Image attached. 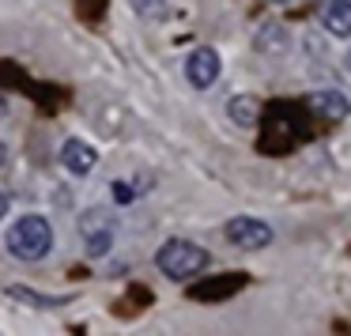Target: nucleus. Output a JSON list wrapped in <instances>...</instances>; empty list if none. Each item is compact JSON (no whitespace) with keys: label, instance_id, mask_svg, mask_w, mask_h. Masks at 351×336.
<instances>
[{"label":"nucleus","instance_id":"6e6552de","mask_svg":"<svg viewBox=\"0 0 351 336\" xmlns=\"http://www.w3.org/2000/svg\"><path fill=\"white\" fill-rule=\"evenodd\" d=\"M253 46H257L261 57H268V61H280V57L291 53V31L272 19V23H265V27L257 31V42H253Z\"/></svg>","mask_w":351,"mask_h":336},{"label":"nucleus","instance_id":"9b49d317","mask_svg":"<svg viewBox=\"0 0 351 336\" xmlns=\"http://www.w3.org/2000/svg\"><path fill=\"white\" fill-rule=\"evenodd\" d=\"M310 110H317V114H325V117H332V121H340V117L351 114V102L343 99L340 91H317V95H310Z\"/></svg>","mask_w":351,"mask_h":336},{"label":"nucleus","instance_id":"0eeeda50","mask_svg":"<svg viewBox=\"0 0 351 336\" xmlns=\"http://www.w3.org/2000/svg\"><path fill=\"white\" fill-rule=\"evenodd\" d=\"M4 295L16 298L19 306H31V310H61V306L72 302V295H46L38 287H27V283H8Z\"/></svg>","mask_w":351,"mask_h":336},{"label":"nucleus","instance_id":"f257e3e1","mask_svg":"<svg viewBox=\"0 0 351 336\" xmlns=\"http://www.w3.org/2000/svg\"><path fill=\"white\" fill-rule=\"evenodd\" d=\"M4 250L23 265H38L53 253V223L42 212H23L4 235Z\"/></svg>","mask_w":351,"mask_h":336},{"label":"nucleus","instance_id":"4468645a","mask_svg":"<svg viewBox=\"0 0 351 336\" xmlns=\"http://www.w3.org/2000/svg\"><path fill=\"white\" fill-rule=\"evenodd\" d=\"M12 212V197H8V193H4V189H0V219H4V215H8Z\"/></svg>","mask_w":351,"mask_h":336},{"label":"nucleus","instance_id":"7ed1b4c3","mask_svg":"<svg viewBox=\"0 0 351 336\" xmlns=\"http://www.w3.org/2000/svg\"><path fill=\"white\" fill-rule=\"evenodd\" d=\"M223 238H227L234 250H242V253H257V250H265V245H272L276 230L268 227L265 219H253V215H234V219L223 223Z\"/></svg>","mask_w":351,"mask_h":336},{"label":"nucleus","instance_id":"f8f14e48","mask_svg":"<svg viewBox=\"0 0 351 336\" xmlns=\"http://www.w3.org/2000/svg\"><path fill=\"white\" fill-rule=\"evenodd\" d=\"M129 8L136 12L144 23H162L167 12H170V4H167V0H129Z\"/></svg>","mask_w":351,"mask_h":336},{"label":"nucleus","instance_id":"dca6fc26","mask_svg":"<svg viewBox=\"0 0 351 336\" xmlns=\"http://www.w3.org/2000/svg\"><path fill=\"white\" fill-rule=\"evenodd\" d=\"M4 117H8V102L0 99V121H4Z\"/></svg>","mask_w":351,"mask_h":336},{"label":"nucleus","instance_id":"2eb2a0df","mask_svg":"<svg viewBox=\"0 0 351 336\" xmlns=\"http://www.w3.org/2000/svg\"><path fill=\"white\" fill-rule=\"evenodd\" d=\"M4 163H8V144L0 140V167H4Z\"/></svg>","mask_w":351,"mask_h":336},{"label":"nucleus","instance_id":"f03ea898","mask_svg":"<svg viewBox=\"0 0 351 336\" xmlns=\"http://www.w3.org/2000/svg\"><path fill=\"white\" fill-rule=\"evenodd\" d=\"M212 265V253L204 245L189 242V238H167V242L155 250V268L167 276L170 283H189L200 272H208Z\"/></svg>","mask_w":351,"mask_h":336},{"label":"nucleus","instance_id":"1a4fd4ad","mask_svg":"<svg viewBox=\"0 0 351 336\" xmlns=\"http://www.w3.org/2000/svg\"><path fill=\"white\" fill-rule=\"evenodd\" d=\"M321 27L336 38H351V0H325L321 4Z\"/></svg>","mask_w":351,"mask_h":336},{"label":"nucleus","instance_id":"ddd939ff","mask_svg":"<svg viewBox=\"0 0 351 336\" xmlns=\"http://www.w3.org/2000/svg\"><path fill=\"white\" fill-rule=\"evenodd\" d=\"M110 193H114V200H117V204H132V200H136L140 197V185H129V182H114V185H110Z\"/></svg>","mask_w":351,"mask_h":336},{"label":"nucleus","instance_id":"423d86ee","mask_svg":"<svg viewBox=\"0 0 351 336\" xmlns=\"http://www.w3.org/2000/svg\"><path fill=\"white\" fill-rule=\"evenodd\" d=\"M57 159H61V167L69 170L72 178H87L95 167H99V147L87 144L84 136H69L61 144V152H57Z\"/></svg>","mask_w":351,"mask_h":336},{"label":"nucleus","instance_id":"f3484780","mask_svg":"<svg viewBox=\"0 0 351 336\" xmlns=\"http://www.w3.org/2000/svg\"><path fill=\"white\" fill-rule=\"evenodd\" d=\"M343 64H348V72H351V49H348V61H343Z\"/></svg>","mask_w":351,"mask_h":336},{"label":"nucleus","instance_id":"39448f33","mask_svg":"<svg viewBox=\"0 0 351 336\" xmlns=\"http://www.w3.org/2000/svg\"><path fill=\"white\" fill-rule=\"evenodd\" d=\"M219 72H223V57H219V49H212V46H197L185 57V80H189V87H197V91H208V87L219 84Z\"/></svg>","mask_w":351,"mask_h":336},{"label":"nucleus","instance_id":"a211bd4d","mask_svg":"<svg viewBox=\"0 0 351 336\" xmlns=\"http://www.w3.org/2000/svg\"><path fill=\"white\" fill-rule=\"evenodd\" d=\"M280 4H283V0H280Z\"/></svg>","mask_w":351,"mask_h":336},{"label":"nucleus","instance_id":"9d476101","mask_svg":"<svg viewBox=\"0 0 351 336\" xmlns=\"http://www.w3.org/2000/svg\"><path fill=\"white\" fill-rule=\"evenodd\" d=\"M227 117L238 125V129H257L261 121V99L257 95H234L227 102Z\"/></svg>","mask_w":351,"mask_h":336},{"label":"nucleus","instance_id":"20e7f679","mask_svg":"<svg viewBox=\"0 0 351 336\" xmlns=\"http://www.w3.org/2000/svg\"><path fill=\"white\" fill-rule=\"evenodd\" d=\"M80 235H84L87 257L102 261L110 250H114V242H117V223L110 219L102 208H95V212H87L84 219H80Z\"/></svg>","mask_w":351,"mask_h":336}]
</instances>
